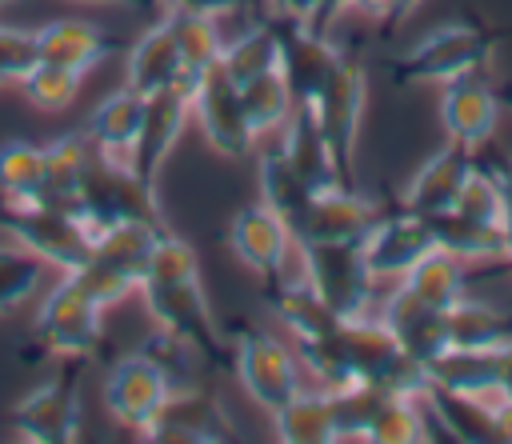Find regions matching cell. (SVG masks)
<instances>
[{
	"mask_svg": "<svg viewBox=\"0 0 512 444\" xmlns=\"http://www.w3.org/2000/svg\"><path fill=\"white\" fill-rule=\"evenodd\" d=\"M300 368L320 388H348V384H376L392 392H424V368L396 344L392 328L380 316H348L328 336L296 344Z\"/></svg>",
	"mask_w": 512,
	"mask_h": 444,
	"instance_id": "obj_1",
	"label": "cell"
},
{
	"mask_svg": "<svg viewBox=\"0 0 512 444\" xmlns=\"http://www.w3.org/2000/svg\"><path fill=\"white\" fill-rule=\"evenodd\" d=\"M164 224H152V220H124V224H112L96 236L92 244V256L68 272L76 276L92 296L96 304H120L128 292H140V280H144V268H148V256H152V244L160 240Z\"/></svg>",
	"mask_w": 512,
	"mask_h": 444,
	"instance_id": "obj_2",
	"label": "cell"
},
{
	"mask_svg": "<svg viewBox=\"0 0 512 444\" xmlns=\"http://www.w3.org/2000/svg\"><path fill=\"white\" fill-rule=\"evenodd\" d=\"M0 228L32 256H40L48 268H60V276L76 272L96 244V232L80 220V212L52 200H32V204L0 200Z\"/></svg>",
	"mask_w": 512,
	"mask_h": 444,
	"instance_id": "obj_3",
	"label": "cell"
},
{
	"mask_svg": "<svg viewBox=\"0 0 512 444\" xmlns=\"http://www.w3.org/2000/svg\"><path fill=\"white\" fill-rule=\"evenodd\" d=\"M492 60V40L472 24H440L420 36L400 60H392V76L400 84H448L468 72H484Z\"/></svg>",
	"mask_w": 512,
	"mask_h": 444,
	"instance_id": "obj_4",
	"label": "cell"
},
{
	"mask_svg": "<svg viewBox=\"0 0 512 444\" xmlns=\"http://www.w3.org/2000/svg\"><path fill=\"white\" fill-rule=\"evenodd\" d=\"M232 364H236V376L248 400L264 408L268 416L304 388L296 348H288L280 336L264 328H240L232 336Z\"/></svg>",
	"mask_w": 512,
	"mask_h": 444,
	"instance_id": "obj_5",
	"label": "cell"
},
{
	"mask_svg": "<svg viewBox=\"0 0 512 444\" xmlns=\"http://www.w3.org/2000/svg\"><path fill=\"white\" fill-rule=\"evenodd\" d=\"M140 296H144V308L156 320V328L192 344L204 356V364H220L228 356V340H224V332L212 316V304L200 288V276L140 284Z\"/></svg>",
	"mask_w": 512,
	"mask_h": 444,
	"instance_id": "obj_6",
	"label": "cell"
},
{
	"mask_svg": "<svg viewBox=\"0 0 512 444\" xmlns=\"http://www.w3.org/2000/svg\"><path fill=\"white\" fill-rule=\"evenodd\" d=\"M100 312H104V304H96V296L76 276H60V284L44 296V304L36 312L40 348L60 360H88L104 340Z\"/></svg>",
	"mask_w": 512,
	"mask_h": 444,
	"instance_id": "obj_7",
	"label": "cell"
},
{
	"mask_svg": "<svg viewBox=\"0 0 512 444\" xmlns=\"http://www.w3.org/2000/svg\"><path fill=\"white\" fill-rule=\"evenodd\" d=\"M300 276L336 316H364L376 292V276L364 260V244H296Z\"/></svg>",
	"mask_w": 512,
	"mask_h": 444,
	"instance_id": "obj_8",
	"label": "cell"
},
{
	"mask_svg": "<svg viewBox=\"0 0 512 444\" xmlns=\"http://www.w3.org/2000/svg\"><path fill=\"white\" fill-rule=\"evenodd\" d=\"M80 364L64 360L60 372L28 388L12 408V428L32 444H72L80 436Z\"/></svg>",
	"mask_w": 512,
	"mask_h": 444,
	"instance_id": "obj_9",
	"label": "cell"
},
{
	"mask_svg": "<svg viewBox=\"0 0 512 444\" xmlns=\"http://www.w3.org/2000/svg\"><path fill=\"white\" fill-rule=\"evenodd\" d=\"M364 100H368V80L356 56L344 52V60L336 64V72L328 76V84L320 88V96L304 108H312L324 144L344 176V184L352 180V160H356V136H360V116H364Z\"/></svg>",
	"mask_w": 512,
	"mask_h": 444,
	"instance_id": "obj_10",
	"label": "cell"
},
{
	"mask_svg": "<svg viewBox=\"0 0 512 444\" xmlns=\"http://www.w3.org/2000/svg\"><path fill=\"white\" fill-rule=\"evenodd\" d=\"M192 116L204 140L212 144V152L228 160H248L256 152V132L240 104V84L220 64L192 84Z\"/></svg>",
	"mask_w": 512,
	"mask_h": 444,
	"instance_id": "obj_11",
	"label": "cell"
},
{
	"mask_svg": "<svg viewBox=\"0 0 512 444\" xmlns=\"http://www.w3.org/2000/svg\"><path fill=\"white\" fill-rule=\"evenodd\" d=\"M168 396H172V380L140 348L132 356H120L104 376V408L120 428H132L140 436L152 432Z\"/></svg>",
	"mask_w": 512,
	"mask_h": 444,
	"instance_id": "obj_12",
	"label": "cell"
},
{
	"mask_svg": "<svg viewBox=\"0 0 512 444\" xmlns=\"http://www.w3.org/2000/svg\"><path fill=\"white\" fill-rule=\"evenodd\" d=\"M276 32H280V72L292 88L296 104H312L320 96V88L328 84V76L336 72V64L344 60V52L324 36V28L308 24V20H292L272 12Z\"/></svg>",
	"mask_w": 512,
	"mask_h": 444,
	"instance_id": "obj_13",
	"label": "cell"
},
{
	"mask_svg": "<svg viewBox=\"0 0 512 444\" xmlns=\"http://www.w3.org/2000/svg\"><path fill=\"white\" fill-rule=\"evenodd\" d=\"M188 116H192V88H184V84L144 96V120H140V136H136L128 172H132L148 192H156L160 168H164L168 152L176 148V140H180Z\"/></svg>",
	"mask_w": 512,
	"mask_h": 444,
	"instance_id": "obj_14",
	"label": "cell"
},
{
	"mask_svg": "<svg viewBox=\"0 0 512 444\" xmlns=\"http://www.w3.org/2000/svg\"><path fill=\"white\" fill-rule=\"evenodd\" d=\"M376 220H380V208L368 196H360L352 184H336L312 196L292 240L296 244H364Z\"/></svg>",
	"mask_w": 512,
	"mask_h": 444,
	"instance_id": "obj_15",
	"label": "cell"
},
{
	"mask_svg": "<svg viewBox=\"0 0 512 444\" xmlns=\"http://www.w3.org/2000/svg\"><path fill=\"white\" fill-rule=\"evenodd\" d=\"M144 440H156V444H224V440H236V432H232V420L220 408V400L196 384V388H176L168 396V404L160 408V416Z\"/></svg>",
	"mask_w": 512,
	"mask_h": 444,
	"instance_id": "obj_16",
	"label": "cell"
},
{
	"mask_svg": "<svg viewBox=\"0 0 512 444\" xmlns=\"http://www.w3.org/2000/svg\"><path fill=\"white\" fill-rule=\"evenodd\" d=\"M228 248L236 252V260L244 268H252L256 276L272 280V276L284 272L288 252H296V240H292L288 224L264 200H252V204H244L232 216V224H228Z\"/></svg>",
	"mask_w": 512,
	"mask_h": 444,
	"instance_id": "obj_17",
	"label": "cell"
},
{
	"mask_svg": "<svg viewBox=\"0 0 512 444\" xmlns=\"http://www.w3.org/2000/svg\"><path fill=\"white\" fill-rule=\"evenodd\" d=\"M432 232H428V220L400 208L392 216L380 212V220L372 224V232L364 236V260L372 268L376 280H400L408 276L428 252H432Z\"/></svg>",
	"mask_w": 512,
	"mask_h": 444,
	"instance_id": "obj_18",
	"label": "cell"
},
{
	"mask_svg": "<svg viewBox=\"0 0 512 444\" xmlns=\"http://www.w3.org/2000/svg\"><path fill=\"white\" fill-rule=\"evenodd\" d=\"M440 124H444L448 140L468 144V148H480L492 140V132L500 124V96L484 72H468V76H456L444 84Z\"/></svg>",
	"mask_w": 512,
	"mask_h": 444,
	"instance_id": "obj_19",
	"label": "cell"
},
{
	"mask_svg": "<svg viewBox=\"0 0 512 444\" xmlns=\"http://www.w3.org/2000/svg\"><path fill=\"white\" fill-rule=\"evenodd\" d=\"M32 36H36V60L64 64V68L84 72V76L124 48L120 36H112L108 28H100V24H92V20H72V16L48 20V24L36 28Z\"/></svg>",
	"mask_w": 512,
	"mask_h": 444,
	"instance_id": "obj_20",
	"label": "cell"
},
{
	"mask_svg": "<svg viewBox=\"0 0 512 444\" xmlns=\"http://www.w3.org/2000/svg\"><path fill=\"white\" fill-rule=\"evenodd\" d=\"M380 320L392 328L396 344L424 368L428 360H436L444 348H448V328H444V312L424 304L416 292H408L400 280L396 288L388 292L384 308H380Z\"/></svg>",
	"mask_w": 512,
	"mask_h": 444,
	"instance_id": "obj_21",
	"label": "cell"
},
{
	"mask_svg": "<svg viewBox=\"0 0 512 444\" xmlns=\"http://www.w3.org/2000/svg\"><path fill=\"white\" fill-rule=\"evenodd\" d=\"M472 168H476L472 148L452 140L448 148H440L436 156H428V160L420 164V172H416L412 184L404 188L400 208H408V212H416V216L448 212V208L456 204V196H460V188H464V180H468Z\"/></svg>",
	"mask_w": 512,
	"mask_h": 444,
	"instance_id": "obj_22",
	"label": "cell"
},
{
	"mask_svg": "<svg viewBox=\"0 0 512 444\" xmlns=\"http://www.w3.org/2000/svg\"><path fill=\"white\" fill-rule=\"evenodd\" d=\"M124 84L140 96H152V92H164V88H192L188 84V72H184V60H180V48H176V36L168 28V20L160 16L124 56Z\"/></svg>",
	"mask_w": 512,
	"mask_h": 444,
	"instance_id": "obj_23",
	"label": "cell"
},
{
	"mask_svg": "<svg viewBox=\"0 0 512 444\" xmlns=\"http://www.w3.org/2000/svg\"><path fill=\"white\" fill-rule=\"evenodd\" d=\"M140 120H144V96L124 84L120 92L104 96V100L92 108L84 136H88V144H92V152H96L100 160L128 168L132 148H136V136H140Z\"/></svg>",
	"mask_w": 512,
	"mask_h": 444,
	"instance_id": "obj_24",
	"label": "cell"
},
{
	"mask_svg": "<svg viewBox=\"0 0 512 444\" xmlns=\"http://www.w3.org/2000/svg\"><path fill=\"white\" fill-rule=\"evenodd\" d=\"M264 296H268V308L276 312V320L288 328L292 344L320 340V336H328V332L344 320V316H336V312L312 292V284H308L304 276L280 272V276L264 280Z\"/></svg>",
	"mask_w": 512,
	"mask_h": 444,
	"instance_id": "obj_25",
	"label": "cell"
},
{
	"mask_svg": "<svg viewBox=\"0 0 512 444\" xmlns=\"http://www.w3.org/2000/svg\"><path fill=\"white\" fill-rule=\"evenodd\" d=\"M280 132H284V136L276 140L280 152L288 156V164H292L316 192L344 184V176H340V168H336V160H332V152H328V144H324V132H320L312 108L296 104L292 116H288V124H284Z\"/></svg>",
	"mask_w": 512,
	"mask_h": 444,
	"instance_id": "obj_26",
	"label": "cell"
},
{
	"mask_svg": "<svg viewBox=\"0 0 512 444\" xmlns=\"http://www.w3.org/2000/svg\"><path fill=\"white\" fill-rule=\"evenodd\" d=\"M424 220H428L432 244L440 252H452L464 264H472V260H504V224H484V220H472V216H464L456 208L424 216Z\"/></svg>",
	"mask_w": 512,
	"mask_h": 444,
	"instance_id": "obj_27",
	"label": "cell"
},
{
	"mask_svg": "<svg viewBox=\"0 0 512 444\" xmlns=\"http://www.w3.org/2000/svg\"><path fill=\"white\" fill-rule=\"evenodd\" d=\"M276 440L284 444H336V420H332V392L328 388H300L288 404L272 412Z\"/></svg>",
	"mask_w": 512,
	"mask_h": 444,
	"instance_id": "obj_28",
	"label": "cell"
},
{
	"mask_svg": "<svg viewBox=\"0 0 512 444\" xmlns=\"http://www.w3.org/2000/svg\"><path fill=\"white\" fill-rule=\"evenodd\" d=\"M316 188L288 164V156L280 152V144L260 152V200L288 224V232H296V224L304 220L308 204H312Z\"/></svg>",
	"mask_w": 512,
	"mask_h": 444,
	"instance_id": "obj_29",
	"label": "cell"
},
{
	"mask_svg": "<svg viewBox=\"0 0 512 444\" xmlns=\"http://www.w3.org/2000/svg\"><path fill=\"white\" fill-rule=\"evenodd\" d=\"M164 20L176 36V48H180V60H184V72H188V84H196L204 72H212L224 56V36H220V16H208V12H184V8H164Z\"/></svg>",
	"mask_w": 512,
	"mask_h": 444,
	"instance_id": "obj_30",
	"label": "cell"
},
{
	"mask_svg": "<svg viewBox=\"0 0 512 444\" xmlns=\"http://www.w3.org/2000/svg\"><path fill=\"white\" fill-rule=\"evenodd\" d=\"M88 160H92V144L80 132H68V136H56L52 144H44V200L76 212Z\"/></svg>",
	"mask_w": 512,
	"mask_h": 444,
	"instance_id": "obj_31",
	"label": "cell"
},
{
	"mask_svg": "<svg viewBox=\"0 0 512 444\" xmlns=\"http://www.w3.org/2000/svg\"><path fill=\"white\" fill-rule=\"evenodd\" d=\"M428 428H432V412H428L424 392H384L364 440H372V444H416V440H432Z\"/></svg>",
	"mask_w": 512,
	"mask_h": 444,
	"instance_id": "obj_32",
	"label": "cell"
},
{
	"mask_svg": "<svg viewBox=\"0 0 512 444\" xmlns=\"http://www.w3.org/2000/svg\"><path fill=\"white\" fill-rule=\"evenodd\" d=\"M444 328H448V348H492L504 336H512V320L468 292L452 308H444Z\"/></svg>",
	"mask_w": 512,
	"mask_h": 444,
	"instance_id": "obj_33",
	"label": "cell"
},
{
	"mask_svg": "<svg viewBox=\"0 0 512 444\" xmlns=\"http://www.w3.org/2000/svg\"><path fill=\"white\" fill-rule=\"evenodd\" d=\"M240 104H244V116H248L256 140L268 136V132H280V128L288 124L292 108H296L292 88H288V80H284L280 68L244 80V84H240Z\"/></svg>",
	"mask_w": 512,
	"mask_h": 444,
	"instance_id": "obj_34",
	"label": "cell"
},
{
	"mask_svg": "<svg viewBox=\"0 0 512 444\" xmlns=\"http://www.w3.org/2000/svg\"><path fill=\"white\" fill-rule=\"evenodd\" d=\"M400 284L408 292H416L424 304H432V308L444 312V308H452L468 292V272H464V260H456L452 252L432 248L408 276H400Z\"/></svg>",
	"mask_w": 512,
	"mask_h": 444,
	"instance_id": "obj_35",
	"label": "cell"
},
{
	"mask_svg": "<svg viewBox=\"0 0 512 444\" xmlns=\"http://www.w3.org/2000/svg\"><path fill=\"white\" fill-rule=\"evenodd\" d=\"M0 200L4 204L44 200V144L32 140L0 144Z\"/></svg>",
	"mask_w": 512,
	"mask_h": 444,
	"instance_id": "obj_36",
	"label": "cell"
},
{
	"mask_svg": "<svg viewBox=\"0 0 512 444\" xmlns=\"http://www.w3.org/2000/svg\"><path fill=\"white\" fill-rule=\"evenodd\" d=\"M220 68H224L236 84L260 76V72L280 68V32H276V20L268 16V20H260L256 28L240 32L236 40H224Z\"/></svg>",
	"mask_w": 512,
	"mask_h": 444,
	"instance_id": "obj_37",
	"label": "cell"
},
{
	"mask_svg": "<svg viewBox=\"0 0 512 444\" xmlns=\"http://www.w3.org/2000/svg\"><path fill=\"white\" fill-rule=\"evenodd\" d=\"M80 84H84V72H72L64 64H48V60H36L24 80H20V92L40 108V112H60L68 108L76 96H80Z\"/></svg>",
	"mask_w": 512,
	"mask_h": 444,
	"instance_id": "obj_38",
	"label": "cell"
},
{
	"mask_svg": "<svg viewBox=\"0 0 512 444\" xmlns=\"http://www.w3.org/2000/svg\"><path fill=\"white\" fill-rule=\"evenodd\" d=\"M40 272H44V260L32 256L24 244L0 248V316L32 300V292L40 288Z\"/></svg>",
	"mask_w": 512,
	"mask_h": 444,
	"instance_id": "obj_39",
	"label": "cell"
},
{
	"mask_svg": "<svg viewBox=\"0 0 512 444\" xmlns=\"http://www.w3.org/2000/svg\"><path fill=\"white\" fill-rule=\"evenodd\" d=\"M184 276H200V264H196L192 244L180 240V236H172V232H160V240L152 244V256H148V268H144V280L140 284L184 280Z\"/></svg>",
	"mask_w": 512,
	"mask_h": 444,
	"instance_id": "obj_40",
	"label": "cell"
},
{
	"mask_svg": "<svg viewBox=\"0 0 512 444\" xmlns=\"http://www.w3.org/2000/svg\"><path fill=\"white\" fill-rule=\"evenodd\" d=\"M452 208L464 212V216H472V220H484V224H504V204H500V188H496L492 168H480L476 164L468 172V180H464V188H460V196H456Z\"/></svg>",
	"mask_w": 512,
	"mask_h": 444,
	"instance_id": "obj_41",
	"label": "cell"
},
{
	"mask_svg": "<svg viewBox=\"0 0 512 444\" xmlns=\"http://www.w3.org/2000/svg\"><path fill=\"white\" fill-rule=\"evenodd\" d=\"M32 64H36V36L0 24V84H20Z\"/></svg>",
	"mask_w": 512,
	"mask_h": 444,
	"instance_id": "obj_42",
	"label": "cell"
},
{
	"mask_svg": "<svg viewBox=\"0 0 512 444\" xmlns=\"http://www.w3.org/2000/svg\"><path fill=\"white\" fill-rule=\"evenodd\" d=\"M164 8H184V12H208V16H224V12H240L248 8L244 0H160V12Z\"/></svg>",
	"mask_w": 512,
	"mask_h": 444,
	"instance_id": "obj_43",
	"label": "cell"
},
{
	"mask_svg": "<svg viewBox=\"0 0 512 444\" xmlns=\"http://www.w3.org/2000/svg\"><path fill=\"white\" fill-rule=\"evenodd\" d=\"M492 352H496V392L512 396V336H504Z\"/></svg>",
	"mask_w": 512,
	"mask_h": 444,
	"instance_id": "obj_44",
	"label": "cell"
},
{
	"mask_svg": "<svg viewBox=\"0 0 512 444\" xmlns=\"http://www.w3.org/2000/svg\"><path fill=\"white\" fill-rule=\"evenodd\" d=\"M496 188H500V204H504V220H512V156H500L492 164Z\"/></svg>",
	"mask_w": 512,
	"mask_h": 444,
	"instance_id": "obj_45",
	"label": "cell"
},
{
	"mask_svg": "<svg viewBox=\"0 0 512 444\" xmlns=\"http://www.w3.org/2000/svg\"><path fill=\"white\" fill-rule=\"evenodd\" d=\"M80 4H100V8H132V12H160V0H80Z\"/></svg>",
	"mask_w": 512,
	"mask_h": 444,
	"instance_id": "obj_46",
	"label": "cell"
},
{
	"mask_svg": "<svg viewBox=\"0 0 512 444\" xmlns=\"http://www.w3.org/2000/svg\"><path fill=\"white\" fill-rule=\"evenodd\" d=\"M424 0H392V16H388V24H400V20H408L416 8H420Z\"/></svg>",
	"mask_w": 512,
	"mask_h": 444,
	"instance_id": "obj_47",
	"label": "cell"
},
{
	"mask_svg": "<svg viewBox=\"0 0 512 444\" xmlns=\"http://www.w3.org/2000/svg\"><path fill=\"white\" fill-rule=\"evenodd\" d=\"M504 260L512 264V220H504Z\"/></svg>",
	"mask_w": 512,
	"mask_h": 444,
	"instance_id": "obj_48",
	"label": "cell"
},
{
	"mask_svg": "<svg viewBox=\"0 0 512 444\" xmlns=\"http://www.w3.org/2000/svg\"><path fill=\"white\" fill-rule=\"evenodd\" d=\"M8 4H16V0H0V8H8Z\"/></svg>",
	"mask_w": 512,
	"mask_h": 444,
	"instance_id": "obj_49",
	"label": "cell"
},
{
	"mask_svg": "<svg viewBox=\"0 0 512 444\" xmlns=\"http://www.w3.org/2000/svg\"><path fill=\"white\" fill-rule=\"evenodd\" d=\"M504 100H508V104H512V88H508V92H504Z\"/></svg>",
	"mask_w": 512,
	"mask_h": 444,
	"instance_id": "obj_50",
	"label": "cell"
},
{
	"mask_svg": "<svg viewBox=\"0 0 512 444\" xmlns=\"http://www.w3.org/2000/svg\"><path fill=\"white\" fill-rule=\"evenodd\" d=\"M268 4H272V8H276V0H268Z\"/></svg>",
	"mask_w": 512,
	"mask_h": 444,
	"instance_id": "obj_51",
	"label": "cell"
}]
</instances>
